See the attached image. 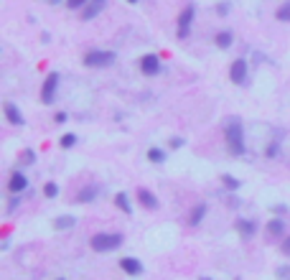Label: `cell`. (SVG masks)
<instances>
[{"mask_svg":"<svg viewBox=\"0 0 290 280\" xmlns=\"http://www.w3.org/2000/svg\"><path fill=\"white\" fill-rule=\"evenodd\" d=\"M224 138H226L229 151H232L234 156H242L244 153V130H242L239 120H229L224 125Z\"/></svg>","mask_w":290,"mask_h":280,"instance_id":"cell-1","label":"cell"},{"mask_svg":"<svg viewBox=\"0 0 290 280\" xmlns=\"http://www.w3.org/2000/svg\"><path fill=\"white\" fill-rule=\"evenodd\" d=\"M122 234L120 232H99V234H95V237L89 240V245H92V249L95 252H112V249H117V247H122Z\"/></svg>","mask_w":290,"mask_h":280,"instance_id":"cell-2","label":"cell"},{"mask_svg":"<svg viewBox=\"0 0 290 280\" xmlns=\"http://www.w3.org/2000/svg\"><path fill=\"white\" fill-rule=\"evenodd\" d=\"M115 51H102V49H92V51H87V56H84V64L89 66V69H102V66H112L115 64Z\"/></svg>","mask_w":290,"mask_h":280,"instance_id":"cell-3","label":"cell"},{"mask_svg":"<svg viewBox=\"0 0 290 280\" xmlns=\"http://www.w3.org/2000/svg\"><path fill=\"white\" fill-rule=\"evenodd\" d=\"M56 90H59V74L51 71V74L43 79V84H41V102L43 105H51L54 97H56Z\"/></svg>","mask_w":290,"mask_h":280,"instance_id":"cell-4","label":"cell"},{"mask_svg":"<svg viewBox=\"0 0 290 280\" xmlns=\"http://www.w3.org/2000/svg\"><path fill=\"white\" fill-rule=\"evenodd\" d=\"M247 77H250L247 62H244V59H237V62H232V66H229V79H232L237 87H244V84H247Z\"/></svg>","mask_w":290,"mask_h":280,"instance_id":"cell-5","label":"cell"},{"mask_svg":"<svg viewBox=\"0 0 290 280\" xmlns=\"http://www.w3.org/2000/svg\"><path fill=\"white\" fill-rule=\"evenodd\" d=\"M193 5H186V8H183V13H181V16H178V38H186L189 33H191V23H193Z\"/></svg>","mask_w":290,"mask_h":280,"instance_id":"cell-6","label":"cell"},{"mask_svg":"<svg viewBox=\"0 0 290 280\" xmlns=\"http://www.w3.org/2000/svg\"><path fill=\"white\" fill-rule=\"evenodd\" d=\"M140 71H143L145 77H156L158 71H161V59L156 54H145L140 59Z\"/></svg>","mask_w":290,"mask_h":280,"instance_id":"cell-7","label":"cell"},{"mask_svg":"<svg viewBox=\"0 0 290 280\" xmlns=\"http://www.w3.org/2000/svg\"><path fill=\"white\" fill-rule=\"evenodd\" d=\"M26 188H28V179L21 171H13L10 179H8V191L10 194H21V191H26Z\"/></svg>","mask_w":290,"mask_h":280,"instance_id":"cell-8","label":"cell"},{"mask_svg":"<svg viewBox=\"0 0 290 280\" xmlns=\"http://www.w3.org/2000/svg\"><path fill=\"white\" fill-rule=\"evenodd\" d=\"M137 201H140V206H145L148 212H156L158 209V196L153 194V191H148V188H137Z\"/></svg>","mask_w":290,"mask_h":280,"instance_id":"cell-9","label":"cell"},{"mask_svg":"<svg viewBox=\"0 0 290 280\" xmlns=\"http://www.w3.org/2000/svg\"><path fill=\"white\" fill-rule=\"evenodd\" d=\"M3 112H5V120L10 123V125H15V127H21L26 120H23V115H21V110L13 105V102H5L3 105Z\"/></svg>","mask_w":290,"mask_h":280,"instance_id":"cell-10","label":"cell"},{"mask_svg":"<svg viewBox=\"0 0 290 280\" xmlns=\"http://www.w3.org/2000/svg\"><path fill=\"white\" fill-rule=\"evenodd\" d=\"M104 8V0H89V3L82 8V21H92L95 16H99Z\"/></svg>","mask_w":290,"mask_h":280,"instance_id":"cell-11","label":"cell"},{"mask_svg":"<svg viewBox=\"0 0 290 280\" xmlns=\"http://www.w3.org/2000/svg\"><path fill=\"white\" fill-rule=\"evenodd\" d=\"M120 268L125 270L128 275H140V273H143V262H140V260H135V257H122Z\"/></svg>","mask_w":290,"mask_h":280,"instance_id":"cell-12","label":"cell"},{"mask_svg":"<svg viewBox=\"0 0 290 280\" xmlns=\"http://www.w3.org/2000/svg\"><path fill=\"white\" fill-rule=\"evenodd\" d=\"M237 232H239V237H244V240H250L252 234L257 232V227H255V222H250V219H237Z\"/></svg>","mask_w":290,"mask_h":280,"instance_id":"cell-13","label":"cell"},{"mask_svg":"<svg viewBox=\"0 0 290 280\" xmlns=\"http://www.w3.org/2000/svg\"><path fill=\"white\" fill-rule=\"evenodd\" d=\"M97 194H99V186H97V184H89V186H84V188L79 191V196H76V199H79L82 204H89V201L97 199Z\"/></svg>","mask_w":290,"mask_h":280,"instance_id":"cell-14","label":"cell"},{"mask_svg":"<svg viewBox=\"0 0 290 280\" xmlns=\"http://www.w3.org/2000/svg\"><path fill=\"white\" fill-rule=\"evenodd\" d=\"M204 217H206V204H196L193 212H191V217H189V224H191V227H198Z\"/></svg>","mask_w":290,"mask_h":280,"instance_id":"cell-15","label":"cell"},{"mask_svg":"<svg viewBox=\"0 0 290 280\" xmlns=\"http://www.w3.org/2000/svg\"><path fill=\"white\" fill-rule=\"evenodd\" d=\"M115 206H117V209H122L125 214H132V206H130V199H128L125 191H120V194H115Z\"/></svg>","mask_w":290,"mask_h":280,"instance_id":"cell-16","label":"cell"},{"mask_svg":"<svg viewBox=\"0 0 290 280\" xmlns=\"http://www.w3.org/2000/svg\"><path fill=\"white\" fill-rule=\"evenodd\" d=\"M74 224H76V219L69 217V214H66V217H56V219H54V227H56V229H71Z\"/></svg>","mask_w":290,"mask_h":280,"instance_id":"cell-17","label":"cell"},{"mask_svg":"<svg viewBox=\"0 0 290 280\" xmlns=\"http://www.w3.org/2000/svg\"><path fill=\"white\" fill-rule=\"evenodd\" d=\"M217 46L219 49H229V46H232V31H219L217 33Z\"/></svg>","mask_w":290,"mask_h":280,"instance_id":"cell-18","label":"cell"},{"mask_svg":"<svg viewBox=\"0 0 290 280\" xmlns=\"http://www.w3.org/2000/svg\"><path fill=\"white\" fill-rule=\"evenodd\" d=\"M275 18H278L280 23H290V0H288V3H283V5L278 8V13H275Z\"/></svg>","mask_w":290,"mask_h":280,"instance_id":"cell-19","label":"cell"},{"mask_svg":"<svg viewBox=\"0 0 290 280\" xmlns=\"http://www.w3.org/2000/svg\"><path fill=\"white\" fill-rule=\"evenodd\" d=\"M148 160H150V163H163V160H165V153H163L161 148H150V151H148Z\"/></svg>","mask_w":290,"mask_h":280,"instance_id":"cell-20","label":"cell"},{"mask_svg":"<svg viewBox=\"0 0 290 280\" xmlns=\"http://www.w3.org/2000/svg\"><path fill=\"white\" fill-rule=\"evenodd\" d=\"M267 232L270 234H283L285 232V222H283V219H272V222L267 224Z\"/></svg>","mask_w":290,"mask_h":280,"instance_id":"cell-21","label":"cell"},{"mask_svg":"<svg viewBox=\"0 0 290 280\" xmlns=\"http://www.w3.org/2000/svg\"><path fill=\"white\" fill-rule=\"evenodd\" d=\"M59 145H61V148H74V145H76V135H74V132H66V135H61Z\"/></svg>","mask_w":290,"mask_h":280,"instance_id":"cell-22","label":"cell"},{"mask_svg":"<svg viewBox=\"0 0 290 280\" xmlns=\"http://www.w3.org/2000/svg\"><path fill=\"white\" fill-rule=\"evenodd\" d=\"M222 184H224L226 188H232V191H234V188H239V181L234 179V176H229V173H224V176H222Z\"/></svg>","mask_w":290,"mask_h":280,"instance_id":"cell-23","label":"cell"},{"mask_svg":"<svg viewBox=\"0 0 290 280\" xmlns=\"http://www.w3.org/2000/svg\"><path fill=\"white\" fill-rule=\"evenodd\" d=\"M21 163H23V166H33V163H36V153H33V151H23Z\"/></svg>","mask_w":290,"mask_h":280,"instance_id":"cell-24","label":"cell"},{"mask_svg":"<svg viewBox=\"0 0 290 280\" xmlns=\"http://www.w3.org/2000/svg\"><path fill=\"white\" fill-rule=\"evenodd\" d=\"M43 194H46V196H49V199H54V196L59 194V186H56L54 181H49V184H46V186H43Z\"/></svg>","mask_w":290,"mask_h":280,"instance_id":"cell-25","label":"cell"},{"mask_svg":"<svg viewBox=\"0 0 290 280\" xmlns=\"http://www.w3.org/2000/svg\"><path fill=\"white\" fill-rule=\"evenodd\" d=\"M18 206H21V199H18V194H10V201H8V212L13 214L15 209H18Z\"/></svg>","mask_w":290,"mask_h":280,"instance_id":"cell-26","label":"cell"},{"mask_svg":"<svg viewBox=\"0 0 290 280\" xmlns=\"http://www.w3.org/2000/svg\"><path fill=\"white\" fill-rule=\"evenodd\" d=\"M275 275H278L280 280H290V265H283V268L275 270Z\"/></svg>","mask_w":290,"mask_h":280,"instance_id":"cell-27","label":"cell"},{"mask_svg":"<svg viewBox=\"0 0 290 280\" xmlns=\"http://www.w3.org/2000/svg\"><path fill=\"white\" fill-rule=\"evenodd\" d=\"M87 3H89V0H66V5H69L71 10H82Z\"/></svg>","mask_w":290,"mask_h":280,"instance_id":"cell-28","label":"cell"},{"mask_svg":"<svg viewBox=\"0 0 290 280\" xmlns=\"http://www.w3.org/2000/svg\"><path fill=\"white\" fill-rule=\"evenodd\" d=\"M280 252H283V255H288V257H290V234H288V237H285V240H283V245H280Z\"/></svg>","mask_w":290,"mask_h":280,"instance_id":"cell-29","label":"cell"},{"mask_svg":"<svg viewBox=\"0 0 290 280\" xmlns=\"http://www.w3.org/2000/svg\"><path fill=\"white\" fill-rule=\"evenodd\" d=\"M54 123H59V125L66 123V112H56V115H54Z\"/></svg>","mask_w":290,"mask_h":280,"instance_id":"cell-30","label":"cell"},{"mask_svg":"<svg viewBox=\"0 0 290 280\" xmlns=\"http://www.w3.org/2000/svg\"><path fill=\"white\" fill-rule=\"evenodd\" d=\"M217 13H219V16H224V13H229V5H226V3L217 5Z\"/></svg>","mask_w":290,"mask_h":280,"instance_id":"cell-31","label":"cell"},{"mask_svg":"<svg viewBox=\"0 0 290 280\" xmlns=\"http://www.w3.org/2000/svg\"><path fill=\"white\" fill-rule=\"evenodd\" d=\"M181 145H183V138H173L171 140V148H181Z\"/></svg>","mask_w":290,"mask_h":280,"instance_id":"cell-32","label":"cell"},{"mask_svg":"<svg viewBox=\"0 0 290 280\" xmlns=\"http://www.w3.org/2000/svg\"><path fill=\"white\" fill-rule=\"evenodd\" d=\"M275 153H278V143H272L270 148H267V156H275Z\"/></svg>","mask_w":290,"mask_h":280,"instance_id":"cell-33","label":"cell"},{"mask_svg":"<svg viewBox=\"0 0 290 280\" xmlns=\"http://www.w3.org/2000/svg\"><path fill=\"white\" fill-rule=\"evenodd\" d=\"M285 212H288V209H285L283 204H278V206H275V214H285Z\"/></svg>","mask_w":290,"mask_h":280,"instance_id":"cell-34","label":"cell"},{"mask_svg":"<svg viewBox=\"0 0 290 280\" xmlns=\"http://www.w3.org/2000/svg\"><path fill=\"white\" fill-rule=\"evenodd\" d=\"M49 3H51V5H59V3H61V0H49Z\"/></svg>","mask_w":290,"mask_h":280,"instance_id":"cell-35","label":"cell"},{"mask_svg":"<svg viewBox=\"0 0 290 280\" xmlns=\"http://www.w3.org/2000/svg\"><path fill=\"white\" fill-rule=\"evenodd\" d=\"M128 3H137V0H128Z\"/></svg>","mask_w":290,"mask_h":280,"instance_id":"cell-36","label":"cell"},{"mask_svg":"<svg viewBox=\"0 0 290 280\" xmlns=\"http://www.w3.org/2000/svg\"><path fill=\"white\" fill-rule=\"evenodd\" d=\"M104 3H107V0H104Z\"/></svg>","mask_w":290,"mask_h":280,"instance_id":"cell-37","label":"cell"}]
</instances>
